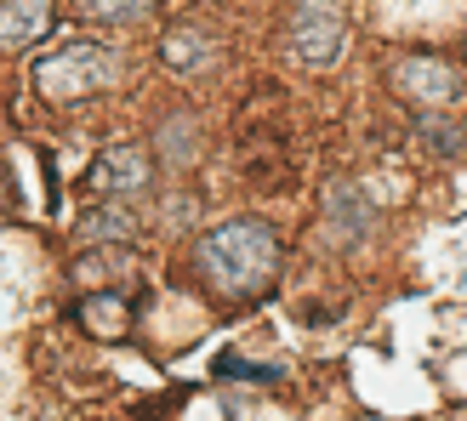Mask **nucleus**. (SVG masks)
Returning <instances> with one entry per match:
<instances>
[{
	"instance_id": "2eb2a0df",
	"label": "nucleus",
	"mask_w": 467,
	"mask_h": 421,
	"mask_svg": "<svg viewBox=\"0 0 467 421\" xmlns=\"http://www.w3.org/2000/svg\"><path fill=\"white\" fill-rule=\"evenodd\" d=\"M212 370L223 382H245V387H268V382L285 376V365H256V359H240V354H223Z\"/></svg>"
},
{
	"instance_id": "7ed1b4c3",
	"label": "nucleus",
	"mask_w": 467,
	"mask_h": 421,
	"mask_svg": "<svg viewBox=\"0 0 467 421\" xmlns=\"http://www.w3.org/2000/svg\"><path fill=\"white\" fill-rule=\"evenodd\" d=\"M285 46L302 68H331L348 46V12L342 0H291Z\"/></svg>"
},
{
	"instance_id": "423d86ee",
	"label": "nucleus",
	"mask_w": 467,
	"mask_h": 421,
	"mask_svg": "<svg viewBox=\"0 0 467 421\" xmlns=\"http://www.w3.org/2000/svg\"><path fill=\"white\" fill-rule=\"evenodd\" d=\"M370 222H377V210H370V200L354 189V182H337L331 194H325V240H331L337 251H354Z\"/></svg>"
},
{
	"instance_id": "f8f14e48",
	"label": "nucleus",
	"mask_w": 467,
	"mask_h": 421,
	"mask_svg": "<svg viewBox=\"0 0 467 421\" xmlns=\"http://www.w3.org/2000/svg\"><path fill=\"white\" fill-rule=\"evenodd\" d=\"M416 137L439 159H467V126L451 120V114H416Z\"/></svg>"
},
{
	"instance_id": "ddd939ff",
	"label": "nucleus",
	"mask_w": 467,
	"mask_h": 421,
	"mask_svg": "<svg viewBox=\"0 0 467 421\" xmlns=\"http://www.w3.org/2000/svg\"><path fill=\"white\" fill-rule=\"evenodd\" d=\"M126 268H131V251L126 245H91L80 262H75V279H86V285H91V279L109 285V279H120Z\"/></svg>"
},
{
	"instance_id": "39448f33",
	"label": "nucleus",
	"mask_w": 467,
	"mask_h": 421,
	"mask_svg": "<svg viewBox=\"0 0 467 421\" xmlns=\"http://www.w3.org/2000/svg\"><path fill=\"white\" fill-rule=\"evenodd\" d=\"M80 182H86L91 200H126V205H137L143 194H154V154L137 149V143H114V149H103L98 159H91Z\"/></svg>"
},
{
	"instance_id": "9d476101",
	"label": "nucleus",
	"mask_w": 467,
	"mask_h": 421,
	"mask_svg": "<svg viewBox=\"0 0 467 421\" xmlns=\"http://www.w3.org/2000/svg\"><path fill=\"white\" fill-rule=\"evenodd\" d=\"M80 233L91 245H131L137 240V210L126 200H98L80 210Z\"/></svg>"
},
{
	"instance_id": "0eeeda50",
	"label": "nucleus",
	"mask_w": 467,
	"mask_h": 421,
	"mask_svg": "<svg viewBox=\"0 0 467 421\" xmlns=\"http://www.w3.org/2000/svg\"><path fill=\"white\" fill-rule=\"evenodd\" d=\"M52 0H0V52H23L52 29Z\"/></svg>"
},
{
	"instance_id": "9b49d317",
	"label": "nucleus",
	"mask_w": 467,
	"mask_h": 421,
	"mask_svg": "<svg viewBox=\"0 0 467 421\" xmlns=\"http://www.w3.org/2000/svg\"><path fill=\"white\" fill-rule=\"evenodd\" d=\"M75 319L86 324L91 336H103V342H120V336H126V319H131V308H126V296L98 291V296H86L80 308H75Z\"/></svg>"
},
{
	"instance_id": "f03ea898",
	"label": "nucleus",
	"mask_w": 467,
	"mask_h": 421,
	"mask_svg": "<svg viewBox=\"0 0 467 421\" xmlns=\"http://www.w3.org/2000/svg\"><path fill=\"white\" fill-rule=\"evenodd\" d=\"M114 75H120L114 52L103 40L80 35V40H63L52 57L35 63V91L46 103H86V98H98V91H109Z\"/></svg>"
},
{
	"instance_id": "f257e3e1",
	"label": "nucleus",
	"mask_w": 467,
	"mask_h": 421,
	"mask_svg": "<svg viewBox=\"0 0 467 421\" xmlns=\"http://www.w3.org/2000/svg\"><path fill=\"white\" fill-rule=\"evenodd\" d=\"M194 273L200 285L223 302H251L274 285L279 273V240L263 217H234L200 233L194 245Z\"/></svg>"
},
{
	"instance_id": "1a4fd4ad",
	"label": "nucleus",
	"mask_w": 467,
	"mask_h": 421,
	"mask_svg": "<svg viewBox=\"0 0 467 421\" xmlns=\"http://www.w3.org/2000/svg\"><path fill=\"white\" fill-rule=\"evenodd\" d=\"M217 35H205V29H171L166 40H160V63L177 68V75H205V68L217 63Z\"/></svg>"
},
{
	"instance_id": "4468645a",
	"label": "nucleus",
	"mask_w": 467,
	"mask_h": 421,
	"mask_svg": "<svg viewBox=\"0 0 467 421\" xmlns=\"http://www.w3.org/2000/svg\"><path fill=\"white\" fill-rule=\"evenodd\" d=\"M80 12L98 23H114V29H131V23H149L160 12V0H80Z\"/></svg>"
},
{
	"instance_id": "20e7f679",
	"label": "nucleus",
	"mask_w": 467,
	"mask_h": 421,
	"mask_svg": "<svg viewBox=\"0 0 467 421\" xmlns=\"http://www.w3.org/2000/svg\"><path fill=\"white\" fill-rule=\"evenodd\" d=\"M393 91L416 108V114H456L467 108V75L456 63L433 57V52H416L393 63Z\"/></svg>"
},
{
	"instance_id": "6e6552de",
	"label": "nucleus",
	"mask_w": 467,
	"mask_h": 421,
	"mask_svg": "<svg viewBox=\"0 0 467 421\" xmlns=\"http://www.w3.org/2000/svg\"><path fill=\"white\" fill-rule=\"evenodd\" d=\"M154 154L166 159L171 171H182V166H194V159H200V120H194L189 108L160 114V126H154Z\"/></svg>"
}]
</instances>
